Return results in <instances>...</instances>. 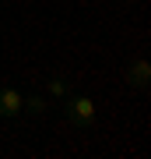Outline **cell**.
<instances>
[{
  "label": "cell",
  "instance_id": "1",
  "mask_svg": "<svg viewBox=\"0 0 151 159\" xmlns=\"http://www.w3.org/2000/svg\"><path fill=\"white\" fill-rule=\"evenodd\" d=\"M67 99V106H63V113H67V120L74 127H91L95 124V113H99V106H95V99L91 96H63Z\"/></svg>",
  "mask_w": 151,
  "mask_h": 159
},
{
  "label": "cell",
  "instance_id": "2",
  "mask_svg": "<svg viewBox=\"0 0 151 159\" xmlns=\"http://www.w3.org/2000/svg\"><path fill=\"white\" fill-rule=\"evenodd\" d=\"M21 106H25V96L18 89H11V85L0 89V117H18Z\"/></svg>",
  "mask_w": 151,
  "mask_h": 159
},
{
  "label": "cell",
  "instance_id": "3",
  "mask_svg": "<svg viewBox=\"0 0 151 159\" xmlns=\"http://www.w3.org/2000/svg\"><path fill=\"white\" fill-rule=\"evenodd\" d=\"M127 81H134L137 89H148V81H151V64L141 57V60H134L130 64V71H127Z\"/></svg>",
  "mask_w": 151,
  "mask_h": 159
},
{
  "label": "cell",
  "instance_id": "4",
  "mask_svg": "<svg viewBox=\"0 0 151 159\" xmlns=\"http://www.w3.org/2000/svg\"><path fill=\"white\" fill-rule=\"evenodd\" d=\"M21 110H28V113H46V99L42 96H25V106Z\"/></svg>",
  "mask_w": 151,
  "mask_h": 159
},
{
  "label": "cell",
  "instance_id": "5",
  "mask_svg": "<svg viewBox=\"0 0 151 159\" xmlns=\"http://www.w3.org/2000/svg\"><path fill=\"white\" fill-rule=\"evenodd\" d=\"M67 92H70V89H67V81H60V78H53V81H49V96L63 99V96H67Z\"/></svg>",
  "mask_w": 151,
  "mask_h": 159
}]
</instances>
